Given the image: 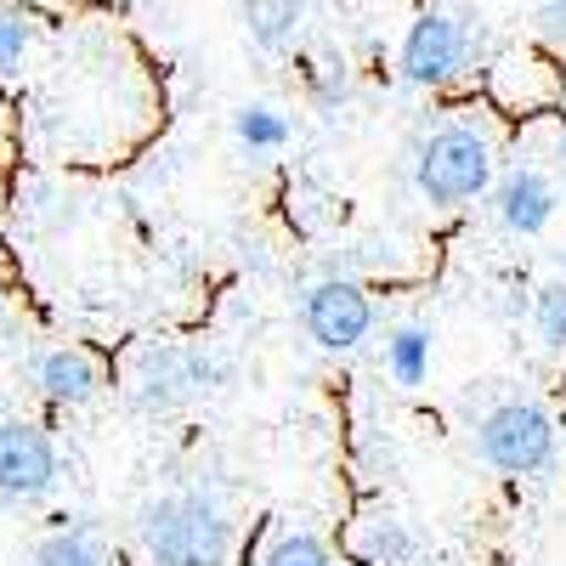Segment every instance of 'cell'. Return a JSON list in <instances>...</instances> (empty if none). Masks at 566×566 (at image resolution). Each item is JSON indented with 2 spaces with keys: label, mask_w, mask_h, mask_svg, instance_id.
<instances>
[{
  "label": "cell",
  "mask_w": 566,
  "mask_h": 566,
  "mask_svg": "<svg viewBox=\"0 0 566 566\" xmlns=\"http://www.w3.org/2000/svg\"><path fill=\"white\" fill-rule=\"evenodd\" d=\"M136 544L154 566H232L239 527L210 493L176 488L136 510Z\"/></svg>",
  "instance_id": "cell-1"
},
{
  "label": "cell",
  "mask_w": 566,
  "mask_h": 566,
  "mask_svg": "<svg viewBox=\"0 0 566 566\" xmlns=\"http://www.w3.org/2000/svg\"><path fill=\"white\" fill-rule=\"evenodd\" d=\"M232 386V357L193 340H154L130 363V408L136 413H181Z\"/></svg>",
  "instance_id": "cell-2"
},
{
  "label": "cell",
  "mask_w": 566,
  "mask_h": 566,
  "mask_svg": "<svg viewBox=\"0 0 566 566\" xmlns=\"http://www.w3.org/2000/svg\"><path fill=\"white\" fill-rule=\"evenodd\" d=\"M499 165H493V142L470 119H448L437 130H424L413 148V193L431 210H464L488 199Z\"/></svg>",
  "instance_id": "cell-3"
},
{
  "label": "cell",
  "mask_w": 566,
  "mask_h": 566,
  "mask_svg": "<svg viewBox=\"0 0 566 566\" xmlns=\"http://www.w3.org/2000/svg\"><path fill=\"white\" fill-rule=\"evenodd\" d=\"M476 453L504 476H538L555 459V419L533 397H504L476 419Z\"/></svg>",
  "instance_id": "cell-4"
},
{
  "label": "cell",
  "mask_w": 566,
  "mask_h": 566,
  "mask_svg": "<svg viewBox=\"0 0 566 566\" xmlns=\"http://www.w3.org/2000/svg\"><path fill=\"white\" fill-rule=\"evenodd\" d=\"M301 328L312 335L317 352H357L374 335V295L363 277H317L312 290L301 295Z\"/></svg>",
  "instance_id": "cell-5"
},
{
  "label": "cell",
  "mask_w": 566,
  "mask_h": 566,
  "mask_svg": "<svg viewBox=\"0 0 566 566\" xmlns=\"http://www.w3.org/2000/svg\"><path fill=\"white\" fill-rule=\"evenodd\" d=\"M63 459L45 424L34 419H0V499L7 504H40L57 488Z\"/></svg>",
  "instance_id": "cell-6"
},
{
  "label": "cell",
  "mask_w": 566,
  "mask_h": 566,
  "mask_svg": "<svg viewBox=\"0 0 566 566\" xmlns=\"http://www.w3.org/2000/svg\"><path fill=\"white\" fill-rule=\"evenodd\" d=\"M397 69L408 85L419 91H442L453 85L464 69H470V29L448 12H424L408 34H402V52H397Z\"/></svg>",
  "instance_id": "cell-7"
},
{
  "label": "cell",
  "mask_w": 566,
  "mask_h": 566,
  "mask_svg": "<svg viewBox=\"0 0 566 566\" xmlns=\"http://www.w3.org/2000/svg\"><path fill=\"white\" fill-rule=\"evenodd\" d=\"M488 210H493V221L510 232V239H538V232L555 221V210H560V193H555V181L538 165H510L488 187Z\"/></svg>",
  "instance_id": "cell-8"
},
{
  "label": "cell",
  "mask_w": 566,
  "mask_h": 566,
  "mask_svg": "<svg viewBox=\"0 0 566 566\" xmlns=\"http://www.w3.org/2000/svg\"><path fill=\"white\" fill-rule=\"evenodd\" d=\"M34 386H40L45 402H57V408H91L103 397L108 374L85 346H52V352L34 357Z\"/></svg>",
  "instance_id": "cell-9"
},
{
  "label": "cell",
  "mask_w": 566,
  "mask_h": 566,
  "mask_svg": "<svg viewBox=\"0 0 566 566\" xmlns=\"http://www.w3.org/2000/svg\"><path fill=\"white\" fill-rule=\"evenodd\" d=\"M352 555L363 566H413L424 555V538L413 533V522H402L397 510H368L363 522H357Z\"/></svg>",
  "instance_id": "cell-10"
},
{
  "label": "cell",
  "mask_w": 566,
  "mask_h": 566,
  "mask_svg": "<svg viewBox=\"0 0 566 566\" xmlns=\"http://www.w3.org/2000/svg\"><path fill=\"white\" fill-rule=\"evenodd\" d=\"M301 23H306V0H244V29L255 40V52L266 57L295 52Z\"/></svg>",
  "instance_id": "cell-11"
},
{
  "label": "cell",
  "mask_w": 566,
  "mask_h": 566,
  "mask_svg": "<svg viewBox=\"0 0 566 566\" xmlns=\"http://www.w3.org/2000/svg\"><path fill=\"white\" fill-rule=\"evenodd\" d=\"M34 566H114V549L91 522H69L34 544Z\"/></svg>",
  "instance_id": "cell-12"
},
{
  "label": "cell",
  "mask_w": 566,
  "mask_h": 566,
  "mask_svg": "<svg viewBox=\"0 0 566 566\" xmlns=\"http://www.w3.org/2000/svg\"><path fill=\"white\" fill-rule=\"evenodd\" d=\"M431 357H437V346H431V328H424V323H397L391 335H386V374H391L402 391L424 386Z\"/></svg>",
  "instance_id": "cell-13"
},
{
  "label": "cell",
  "mask_w": 566,
  "mask_h": 566,
  "mask_svg": "<svg viewBox=\"0 0 566 566\" xmlns=\"http://www.w3.org/2000/svg\"><path fill=\"white\" fill-rule=\"evenodd\" d=\"M232 136H239L244 154H277L290 142V119H283L272 103H250L232 114Z\"/></svg>",
  "instance_id": "cell-14"
},
{
  "label": "cell",
  "mask_w": 566,
  "mask_h": 566,
  "mask_svg": "<svg viewBox=\"0 0 566 566\" xmlns=\"http://www.w3.org/2000/svg\"><path fill=\"white\" fill-rule=\"evenodd\" d=\"M301 85H306L312 108H323V114H340V108L352 103V69H346L340 57H317V63H306Z\"/></svg>",
  "instance_id": "cell-15"
},
{
  "label": "cell",
  "mask_w": 566,
  "mask_h": 566,
  "mask_svg": "<svg viewBox=\"0 0 566 566\" xmlns=\"http://www.w3.org/2000/svg\"><path fill=\"white\" fill-rule=\"evenodd\" d=\"M533 335L566 357V277H549L544 290L533 295Z\"/></svg>",
  "instance_id": "cell-16"
},
{
  "label": "cell",
  "mask_w": 566,
  "mask_h": 566,
  "mask_svg": "<svg viewBox=\"0 0 566 566\" xmlns=\"http://www.w3.org/2000/svg\"><path fill=\"white\" fill-rule=\"evenodd\" d=\"M261 566H340L317 533H277L261 555Z\"/></svg>",
  "instance_id": "cell-17"
},
{
  "label": "cell",
  "mask_w": 566,
  "mask_h": 566,
  "mask_svg": "<svg viewBox=\"0 0 566 566\" xmlns=\"http://www.w3.org/2000/svg\"><path fill=\"white\" fill-rule=\"evenodd\" d=\"M29 40H34V23L23 12H0V80L18 74L23 52H29Z\"/></svg>",
  "instance_id": "cell-18"
},
{
  "label": "cell",
  "mask_w": 566,
  "mask_h": 566,
  "mask_svg": "<svg viewBox=\"0 0 566 566\" xmlns=\"http://www.w3.org/2000/svg\"><path fill=\"white\" fill-rule=\"evenodd\" d=\"M549 23H555V29L566 23V0H549Z\"/></svg>",
  "instance_id": "cell-19"
},
{
  "label": "cell",
  "mask_w": 566,
  "mask_h": 566,
  "mask_svg": "<svg viewBox=\"0 0 566 566\" xmlns=\"http://www.w3.org/2000/svg\"><path fill=\"white\" fill-rule=\"evenodd\" d=\"M0 136H7V103H0Z\"/></svg>",
  "instance_id": "cell-20"
}]
</instances>
